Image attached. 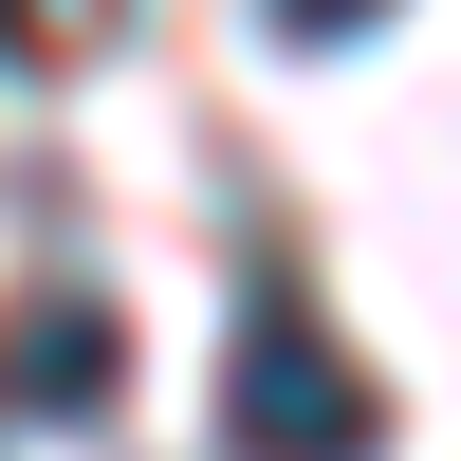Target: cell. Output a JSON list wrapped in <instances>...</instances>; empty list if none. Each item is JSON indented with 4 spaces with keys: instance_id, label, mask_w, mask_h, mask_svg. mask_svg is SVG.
I'll use <instances>...</instances> for the list:
<instances>
[{
    "instance_id": "1",
    "label": "cell",
    "mask_w": 461,
    "mask_h": 461,
    "mask_svg": "<svg viewBox=\"0 0 461 461\" xmlns=\"http://www.w3.org/2000/svg\"><path fill=\"white\" fill-rule=\"evenodd\" d=\"M221 443H240V461H369V443H388L369 369L332 351V314L295 277H258L240 332H221Z\"/></svg>"
},
{
    "instance_id": "4",
    "label": "cell",
    "mask_w": 461,
    "mask_h": 461,
    "mask_svg": "<svg viewBox=\"0 0 461 461\" xmlns=\"http://www.w3.org/2000/svg\"><path fill=\"white\" fill-rule=\"evenodd\" d=\"M388 19V0H258V37H277V56H332V37H369Z\"/></svg>"
},
{
    "instance_id": "2",
    "label": "cell",
    "mask_w": 461,
    "mask_h": 461,
    "mask_svg": "<svg viewBox=\"0 0 461 461\" xmlns=\"http://www.w3.org/2000/svg\"><path fill=\"white\" fill-rule=\"evenodd\" d=\"M111 369H130V332H111L93 295H19V314H0V406H19V425H93Z\"/></svg>"
},
{
    "instance_id": "3",
    "label": "cell",
    "mask_w": 461,
    "mask_h": 461,
    "mask_svg": "<svg viewBox=\"0 0 461 461\" xmlns=\"http://www.w3.org/2000/svg\"><path fill=\"white\" fill-rule=\"evenodd\" d=\"M111 19H130V0H0V56H19V74H74V56H111Z\"/></svg>"
}]
</instances>
